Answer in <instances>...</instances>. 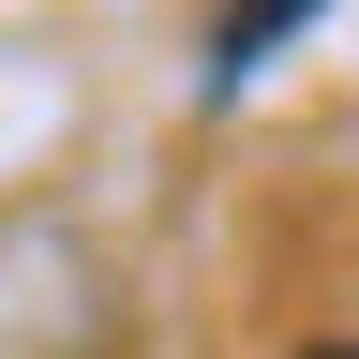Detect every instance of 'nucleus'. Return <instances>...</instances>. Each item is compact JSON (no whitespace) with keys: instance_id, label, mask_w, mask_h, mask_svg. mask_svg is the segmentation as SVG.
<instances>
[{"instance_id":"obj_2","label":"nucleus","mask_w":359,"mask_h":359,"mask_svg":"<svg viewBox=\"0 0 359 359\" xmlns=\"http://www.w3.org/2000/svg\"><path fill=\"white\" fill-rule=\"evenodd\" d=\"M299 359H359V330H344V344H299Z\"/></svg>"},{"instance_id":"obj_1","label":"nucleus","mask_w":359,"mask_h":359,"mask_svg":"<svg viewBox=\"0 0 359 359\" xmlns=\"http://www.w3.org/2000/svg\"><path fill=\"white\" fill-rule=\"evenodd\" d=\"M299 15H314V0H224V30H210V90H240V75H255Z\"/></svg>"}]
</instances>
